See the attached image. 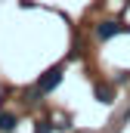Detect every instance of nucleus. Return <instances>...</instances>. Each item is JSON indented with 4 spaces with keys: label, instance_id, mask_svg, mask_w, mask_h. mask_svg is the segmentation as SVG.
Masks as SVG:
<instances>
[{
    "label": "nucleus",
    "instance_id": "nucleus-1",
    "mask_svg": "<svg viewBox=\"0 0 130 133\" xmlns=\"http://www.w3.org/2000/svg\"><path fill=\"white\" fill-rule=\"evenodd\" d=\"M62 74H65V65H53L50 71H43V74L37 77V84H34V87H37V90H40V93L47 96V93H53V90L59 87V81H62Z\"/></svg>",
    "mask_w": 130,
    "mask_h": 133
},
{
    "label": "nucleus",
    "instance_id": "nucleus-6",
    "mask_svg": "<svg viewBox=\"0 0 130 133\" xmlns=\"http://www.w3.org/2000/svg\"><path fill=\"white\" fill-rule=\"evenodd\" d=\"M53 127H56L53 121H40V124L34 127V133H53Z\"/></svg>",
    "mask_w": 130,
    "mask_h": 133
},
{
    "label": "nucleus",
    "instance_id": "nucleus-4",
    "mask_svg": "<svg viewBox=\"0 0 130 133\" xmlns=\"http://www.w3.org/2000/svg\"><path fill=\"white\" fill-rule=\"evenodd\" d=\"M96 99L102 105H112L115 102V87H105V84H96Z\"/></svg>",
    "mask_w": 130,
    "mask_h": 133
},
{
    "label": "nucleus",
    "instance_id": "nucleus-3",
    "mask_svg": "<svg viewBox=\"0 0 130 133\" xmlns=\"http://www.w3.org/2000/svg\"><path fill=\"white\" fill-rule=\"evenodd\" d=\"M19 127V118L12 111H0V133H12Z\"/></svg>",
    "mask_w": 130,
    "mask_h": 133
},
{
    "label": "nucleus",
    "instance_id": "nucleus-5",
    "mask_svg": "<svg viewBox=\"0 0 130 133\" xmlns=\"http://www.w3.org/2000/svg\"><path fill=\"white\" fill-rule=\"evenodd\" d=\"M40 96H43V93H40V90H37V87H31V90H28V93H25V102H28V105H34V102L40 99Z\"/></svg>",
    "mask_w": 130,
    "mask_h": 133
},
{
    "label": "nucleus",
    "instance_id": "nucleus-2",
    "mask_svg": "<svg viewBox=\"0 0 130 133\" xmlns=\"http://www.w3.org/2000/svg\"><path fill=\"white\" fill-rule=\"evenodd\" d=\"M118 34H130V25H124V22H99L96 25V40H112V37H118Z\"/></svg>",
    "mask_w": 130,
    "mask_h": 133
},
{
    "label": "nucleus",
    "instance_id": "nucleus-7",
    "mask_svg": "<svg viewBox=\"0 0 130 133\" xmlns=\"http://www.w3.org/2000/svg\"><path fill=\"white\" fill-rule=\"evenodd\" d=\"M124 121H130V108H127V111H124Z\"/></svg>",
    "mask_w": 130,
    "mask_h": 133
}]
</instances>
